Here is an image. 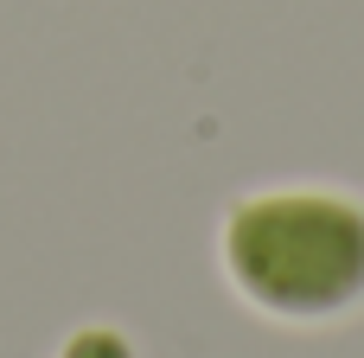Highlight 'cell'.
<instances>
[{
    "label": "cell",
    "instance_id": "cell-1",
    "mask_svg": "<svg viewBox=\"0 0 364 358\" xmlns=\"http://www.w3.org/2000/svg\"><path fill=\"white\" fill-rule=\"evenodd\" d=\"M237 282L282 314H333L364 295V218L333 199H256L230 224Z\"/></svg>",
    "mask_w": 364,
    "mask_h": 358
}]
</instances>
